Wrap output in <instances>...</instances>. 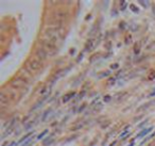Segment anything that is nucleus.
<instances>
[{
	"instance_id": "obj_1",
	"label": "nucleus",
	"mask_w": 155,
	"mask_h": 146,
	"mask_svg": "<svg viewBox=\"0 0 155 146\" xmlns=\"http://www.w3.org/2000/svg\"><path fill=\"white\" fill-rule=\"evenodd\" d=\"M25 66H27V69H28L32 75L40 72V70L43 69V67H44L43 62L40 60H38V59H36V58L30 59V60L28 61V63H27Z\"/></svg>"
},
{
	"instance_id": "obj_2",
	"label": "nucleus",
	"mask_w": 155,
	"mask_h": 146,
	"mask_svg": "<svg viewBox=\"0 0 155 146\" xmlns=\"http://www.w3.org/2000/svg\"><path fill=\"white\" fill-rule=\"evenodd\" d=\"M40 44H42L43 48L45 49V51L48 54V56L53 57L56 54V52H58V47H56L55 43L51 42L49 39H43V41H40Z\"/></svg>"
},
{
	"instance_id": "obj_3",
	"label": "nucleus",
	"mask_w": 155,
	"mask_h": 146,
	"mask_svg": "<svg viewBox=\"0 0 155 146\" xmlns=\"http://www.w3.org/2000/svg\"><path fill=\"white\" fill-rule=\"evenodd\" d=\"M10 101H11V98L7 96V94L4 91H1L0 92V104H1V107L4 108L7 106H9Z\"/></svg>"
},
{
	"instance_id": "obj_4",
	"label": "nucleus",
	"mask_w": 155,
	"mask_h": 146,
	"mask_svg": "<svg viewBox=\"0 0 155 146\" xmlns=\"http://www.w3.org/2000/svg\"><path fill=\"white\" fill-rule=\"evenodd\" d=\"M35 57H36V59H38V60H40L43 62V61L47 60L48 54L45 51V49L43 47H40V48H37L36 51H35Z\"/></svg>"
},
{
	"instance_id": "obj_5",
	"label": "nucleus",
	"mask_w": 155,
	"mask_h": 146,
	"mask_svg": "<svg viewBox=\"0 0 155 146\" xmlns=\"http://www.w3.org/2000/svg\"><path fill=\"white\" fill-rule=\"evenodd\" d=\"M151 130H153V127L144 128V130H141L138 134L136 135V139H141V138H144V137H147V134H149V133H150Z\"/></svg>"
},
{
	"instance_id": "obj_6",
	"label": "nucleus",
	"mask_w": 155,
	"mask_h": 146,
	"mask_svg": "<svg viewBox=\"0 0 155 146\" xmlns=\"http://www.w3.org/2000/svg\"><path fill=\"white\" fill-rule=\"evenodd\" d=\"M91 49H94V39H88L84 46V52L90 51Z\"/></svg>"
},
{
	"instance_id": "obj_7",
	"label": "nucleus",
	"mask_w": 155,
	"mask_h": 146,
	"mask_svg": "<svg viewBox=\"0 0 155 146\" xmlns=\"http://www.w3.org/2000/svg\"><path fill=\"white\" fill-rule=\"evenodd\" d=\"M76 95V92H72V93H69V94H66V95L63 96L62 101L64 102V104H66V102H68L70 99H71V98H73Z\"/></svg>"
},
{
	"instance_id": "obj_8",
	"label": "nucleus",
	"mask_w": 155,
	"mask_h": 146,
	"mask_svg": "<svg viewBox=\"0 0 155 146\" xmlns=\"http://www.w3.org/2000/svg\"><path fill=\"white\" fill-rule=\"evenodd\" d=\"M32 134H33V132H29V133H27L25 135H23V137L17 142V145H19V144H21V143H25L27 140H29L31 137H32Z\"/></svg>"
},
{
	"instance_id": "obj_9",
	"label": "nucleus",
	"mask_w": 155,
	"mask_h": 146,
	"mask_svg": "<svg viewBox=\"0 0 155 146\" xmlns=\"http://www.w3.org/2000/svg\"><path fill=\"white\" fill-rule=\"evenodd\" d=\"M52 112V110L51 109H48V110H46V111L44 112V114H43V116H42V121H46L47 119V117H48V115Z\"/></svg>"
},
{
	"instance_id": "obj_10",
	"label": "nucleus",
	"mask_w": 155,
	"mask_h": 146,
	"mask_svg": "<svg viewBox=\"0 0 155 146\" xmlns=\"http://www.w3.org/2000/svg\"><path fill=\"white\" fill-rule=\"evenodd\" d=\"M153 138H155V131H154V132H153V133H152V134H151V135H149V137H147V138H146V139H144V141H142V142H141V143H140V145H144V144H146V143H147V142H148V141H149V140H151V139H153Z\"/></svg>"
},
{
	"instance_id": "obj_11",
	"label": "nucleus",
	"mask_w": 155,
	"mask_h": 146,
	"mask_svg": "<svg viewBox=\"0 0 155 146\" xmlns=\"http://www.w3.org/2000/svg\"><path fill=\"white\" fill-rule=\"evenodd\" d=\"M48 132H49V130H48V129H45L43 132H40V135H37V140L43 139V138H44L45 135H46L47 133H48Z\"/></svg>"
},
{
	"instance_id": "obj_12",
	"label": "nucleus",
	"mask_w": 155,
	"mask_h": 146,
	"mask_svg": "<svg viewBox=\"0 0 155 146\" xmlns=\"http://www.w3.org/2000/svg\"><path fill=\"white\" fill-rule=\"evenodd\" d=\"M130 135H131V132L130 131H124L122 134L119 135V138H120V139H124V138H129Z\"/></svg>"
},
{
	"instance_id": "obj_13",
	"label": "nucleus",
	"mask_w": 155,
	"mask_h": 146,
	"mask_svg": "<svg viewBox=\"0 0 155 146\" xmlns=\"http://www.w3.org/2000/svg\"><path fill=\"white\" fill-rule=\"evenodd\" d=\"M35 123H36V119H34V121H31L30 123H28L27 125H25V130H29L30 128H32V126L34 125Z\"/></svg>"
},
{
	"instance_id": "obj_14",
	"label": "nucleus",
	"mask_w": 155,
	"mask_h": 146,
	"mask_svg": "<svg viewBox=\"0 0 155 146\" xmlns=\"http://www.w3.org/2000/svg\"><path fill=\"white\" fill-rule=\"evenodd\" d=\"M130 9L132 10V11L134 12V13H139V9H138V8L135 7L134 4H131V5H130Z\"/></svg>"
},
{
	"instance_id": "obj_15",
	"label": "nucleus",
	"mask_w": 155,
	"mask_h": 146,
	"mask_svg": "<svg viewBox=\"0 0 155 146\" xmlns=\"http://www.w3.org/2000/svg\"><path fill=\"white\" fill-rule=\"evenodd\" d=\"M108 75H111V72H103V73H101V75H100V78H104V77H107Z\"/></svg>"
},
{
	"instance_id": "obj_16",
	"label": "nucleus",
	"mask_w": 155,
	"mask_h": 146,
	"mask_svg": "<svg viewBox=\"0 0 155 146\" xmlns=\"http://www.w3.org/2000/svg\"><path fill=\"white\" fill-rule=\"evenodd\" d=\"M139 4L144 5V8H148L149 4H150V2H149V1H139Z\"/></svg>"
},
{
	"instance_id": "obj_17",
	"label": "nucleus",
	"mask_w": 155,
	"mask_h": 146,
	"mask_svg": "<svg viewBox=\"0 0 155 146\" xmlns=\"http://www.w3.org/2000/svg\"><path fill=\"white\" fill-rule=\"evenodd\" d=\"M153 102H154V101H151V102H148V104H144V106H142V107H140V108H139V110H146V108H148L149 107V106H151V104H153Z\"/></svg>"
},
{
	"instance_id": "obj_18",
	"label": "nucleus",
	"mask_w": 155,
	"mask_h": 146,
	"mask_svg": "<svg viewBox=\"0 0 155 146\" xmlns=\"http://www.w3.org/2000/svg\"><path fill=\"white\" fill-rule=\"evenodd\" d=\"M83 56H84V51H82L81 54H79L78 59H76V62H81V61H82V59H83Z\"/></svg>"
},
{
	"instance_id": "obj_19",
	"label": "nucleus",
	"mask_w": 155,
	"mask_h": 146,
	"mask_svg": "<svg viewBox=\"0 0 155 146\" xmlns=\"http://www.w3.org/2000/svg\"><path fill=\"white\" fill-rule=\"evenodd\" d=\"M148 122H149V118H147L146 121H144V122H141V123H140V124H139V126H138V127H139V128H142V127H144V125H146V124H147V123H148Z\"/></svg>"
},
{
	"instance_id": "obj_20",
	"label": "nucleus",
	"mask_w": 155,
	"mask_h": 146,
	"mask_svg": "<svg viewBox=\"0 0 155 146\" xmlns=\"http://www.w3.org/2000/svg\"><path fill=\"white\" fill-rule=\"evenodd\" d=\"M119 67V64L118 63H114V64L111 65V69H117Z\"/></svg>"
},
{
	"instance_id": "obj_21",
	"label": "nucleus",
	"mask_w": 155,
	"mask_h": 146,
	"mask_svg": "<svg viewBox=\"0 0 155 146\" xmlns=\"http://www.w3.org/2000/svg\"><path fill=\"white\" fill-rule=\"evenodd\" d=\"M120 4L122 5V7H121V10H124L125 5H126V2H125V1H120Z\"/></svg>"
},
{
	"instance_id": "obj_22",
	"label": "nucleus",
	"mask_w": 155,
	"mask_h": 146,
	"mask_svg": "<svg viewBox=\"0 0 155 146\" xmlns=\"http://www.w3.org/2000/svg\"><path fill=\"white\" fill-rule=\"evenodd\" d=\"M135 141H136V138H134V139H132V140H131L130 145H129V146H134V145H135V143H134Z\"/></svg>"
},
{
	"instance_id": "obj_23",
	"label": "nucleus",
	"mask_w": 155,
	"mask_h": 146,
	"mask_svg": "<svg viewBox=\"0 0 155 146\" xmlns=\"http://www.w3.org/2000/svg\"><path fill=\"white\" fill-rule=\"evenodd\" d=\"M85 94H86V91H82V93H81V94H80V96H79V98H80V99H82V98H83V96L85 95Z\"/></svg>"
},
{
	"instance_id": "obj_24",
	"label": "nucleus",
	"mask_w": 155,
	"mask_h": 146,
	"mask_svg": "<svg viewBox=\"0 0 155 146\" xmlns=\"http://www.w3.org/2000/svg\"><path fill=\"white\" fill-rule=\"evenodd\" d=\"M109 99H111V96H108V95H106V96H105V97H104V101H109Z\"/></svg>"
},
{
	"instance_id": "obj_25",
	"label": "nucleus",
	"mask_w": 155,
	"mask_h": 146,
	"mask_svg": "<svg viewBox=\"0 0 155 146\" xmlns=\"http://www.w3.org/2000/svg\"><path fill=\"white\" fill-rule=\"evenodd\" d=\"M153 96H155V88H154V90L152 91V93H150V95H149V97H153Z\"/></svg>"
},
{
	"instance_id": "obj_26",
	"label": "nucleus",
	"mask_w": 155,
	"mask_h": 146,
	"mask_svg": "<svg viewBox=\"0 0 155 146\" xmlns=\"http://www.w3.org/2000/svg\"><path fill=\"white\" fill-rule=\"evenodd\" d=\"M84 108H85V104H83V106H81V107H80V109L78 110V112H82L84 110Z\"/></svg>"
},
{
	"instance_id": "obj_27",
	"label": "nucleus",
	"mask_w": 155,
	"mask_h": 146,
	"mask_svg": "<svg viewBox=\"0 0 155 146\" xmlns=\"http://www.w3.org/2000/svg\"><path fill=\"white\" fill-rule=\"evenodd\" d=\"M116 143H117V142H116V141H115V142H113V143H112V144H111V145H109V146H114V145H115Z\"/></svg>"
},
{
	"instance_id": "obj_28",
	"label": "nucleus",
	"mask_w": 155,
	"mask_h": 146,
	"mask_svg": "<svg viewBox=\"0 0 155 146\" xmlns=\"http://www.w3.org/2000/svg\"><path fill=\"white\" fill-rule=\"evenodd\" d=\"M74 54V48H72V50H71V54Z\"/></svg>"
},
{
	"instance_id": "obj_29",
	"label": "nucleus",
	"mask_w": 155,
	"mask_h": 146,
	"mask_svg": "<svg viewBox=\"0 0 155 146\" xmlns=\"http://www.w3.org/2000/svg\"><path fill=\"white\" fill-rule=\"evenodd\" d=\"M154 14H155V5H154Z\"/></svg>"
}]
</instances>
